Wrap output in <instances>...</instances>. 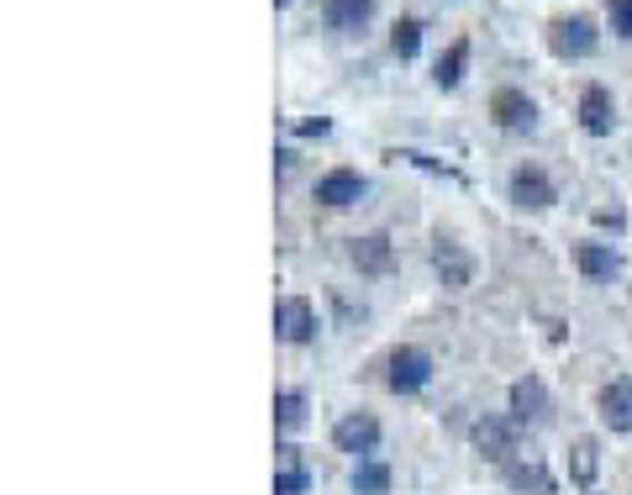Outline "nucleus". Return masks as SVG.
Wrapping results in <instances>:
<instances>
[{"instance_id":"f257e3e1","label":"nucleus","mask_w":632,"mask_h":495,"mask_svg":"<svg viewBox=\"0 0 632 495\" xmlns=\"http://www.w3.org/2000/svg\"><path fill=\"white\" fill-rule=\"evenodd\" d=\"M549 48L553 59L564 63H580V59H595V48H601V32H595V21L585 11H574V17H559L549 27Z\"/></svg>"},{"instance_id":"f03ea898","label":"nucleus","mask_w":632,"mask_h":495,"mask_svg":"<svg viewBox=\"0 0 632 495\" xmlns=\"http://www.w3.org/2000/svg\"><path fill=\"white\" fill-rule=\"evenodd\" d=\"M506 200H512L516 211H553L559 206V185L537 164H516L512 175H506Z\"/></svg>"},{"instance_id":"7ed1b4c3","label":"nucleus","mask_w":632,"mask_h":495,"mask_svg":"<svg viewBox=\"0 0 632 495\" xmlns=\"http://www.w3.org/2000/svg\"><path fill=\"white\" fill-rule=\"evenodd\" d=\"M491 117L501 132H512V138H533L537 132V100L527 96V90H495L491 96Z\"/></svg>"},{"instance_id":"20e7f679","label":"nucleus","mask_w":632,"mask_h":495,"mask_svg":"<svg viewBox=\"0 0 632 495\" xmlns=\"http://www.w3.org/2000/svg\"><path fill=\"white\" fill-rule=\"evenodd\" d=\"M474 269H480V264H474V254L458 238H437L433 242V275H437L443 290H470Z\"/></svg>"},{"instance_id":"39448f33","label":"nucleus","mask_w":632,"mask_h":495,"mask_svg":"<svg viewBox=\"0 0 632 495\" xmlns=\"http://www.w3.org/2000/svg\"><path fill=\"white\" fill-rule=\"evenodd\" d=\"M275 337L290 348H306L316 337V306L306 296H279L275 300Z\"/></svg>"},{"instance_id":"423d86ee","label":"nucleus","mask_w":632,"mask_h":495,"mask_svg":"<svg viewBox=\"0 0 632 495\" xmlns=\"http://www.w3.org/2000/svg\"><path fill=\"white\" fill-rule=\"evenodd\" d=\"M474 448L491 458V464H512V454H516V437H522V427H516L512 416H480L474 422Z\"/></svg>"},{"instance_id":"0eeeda50","label":"nucleus","mask_w":632,"mask_h":495,"mask_svg":"<svg viewBox=\"0 0 632 495\" xmlns=\"http://www.w3.org/2000/svg\"><path fill=\"white\" fill-rule=\"evenodd\" d=\"M553 416V396H549V385L537 375H522L512 385V422L516 427H543Z\"/></svg>"},{"instance_id":"6e6552de","label":"nucleus","mask_w":632,"mask_h":495,"mask_svg":"<svg viewBox=\"0 0 632 495\" xmlns=\"http://www.w3.org/2000/svg\"><path fill=\"white\" fill-rule=\"evenodd\" d=\"M333 443H337V454H354V458H369L379 448V422L369 412H348V416H337V427H333Z\"/></svg>"},{"instance_id":"1a4fd4ad","label":"nucleus","mask_w":632,"mask_h":495,"mask_svg":"<svg viewBox=\"0 0 632 495\" xmlns=\"http://www.w3.org/2000/svg\"><path fill=\"white\" fill-rule=\"evenodd\" d=\"M427 379H433V358L422 354V348H395L391 375H385V385H391L395 396H416Z\"/></svg>"},{"instance_id":"9d476101","label":"nucleus","mask_w":632,"mask_h":495,"mask_svg":"<svg viewBox=\"0 0 632 495\" xmlns=\"http://www.w3.org/2000/svg\"><path fill=\"white\" fill-rule=\"evenodd\" d=\"M364 196H369V179L358 175V169H327V175L316 179V200L327 211H343V206H354Z\"/></svg>"},{"instance_id":"9b49d317","label":"nucleus","mask_w":632,"mask_h":495,"mask_svg":"<svg viewBox=\"0 0 632 495\" xmlns=\"http://www.w3.org/2000/svg\"><path fill=\"white\" fill-rule=\"evenodd\" d=\"M595 412H601V427L616 437L632 433V375H616L606 390H601V400H595Z\"/></svg>"},{"instance_id":"f8f14e48","label":"nucleus","mask_w":632,"mask_h":495,"mask_svg":"<svg viewBox=\"0 0 632 495\" xmlns=\"http://www.w3.org/2000/svg\"><path fill=\"white\" fill-rule=\"evenodd\" d=\"M580 127H585L591 138H612L616 132V100L606 85H585V90H580Z\"/></svg>"},{"instance_id":"ddd939ff","label":"nucleus","mask_w":632,"mask_h":495,"mask_svg":"<svg viewBox=\"0 0 632 495\" xmlns=\"http://www.w3.org/2000/svg\"><path fill=\"white\" fill-rule=\"evenodd\" d=\"M574 264H580V275L591 279V285H612L622 275V254H616L612 242H580L574 248Z\"/></svg>"},{"instance_id":"4468645a","label":"nucleus","mask_w":632,"mask_h":495,"mask_svg":"<svg viewBox=\"0 0 632 495\" xmlns=\"http://www.w3.org/2000/svg\"><path fill=\"white\" fill-rule=\"evenodd\" d=\"M501 475H506V485L516 495H559V479L537 458H512V464H501Z\"/></svg>"},{"instance_id":"2eb2a0df","label":"nucleus","mask_w":632,"mask_h":495,"mask_svg":"<svg viewBox=\"0 0 632 495\" xmlns=\"http://www.w3.org/2000/svg\"><path fill=\"white\" fill-rule=\"evenodd\" d=\"M348 258H354L358 275H385V269H391V238H379V232L354 238L348 242Z\"/></svg>"},{"instance_id":"dca6fc26","label":"nucleus","mask_w":632,"mask_h":495,"mask_svg":"<svg viewBox=\"0 0 632 495\" xmlns=\"http://www.w3.org/2000/svg\"><path fill=\"white\" fill-rule=\"evenodd\" d=\"M375 17V0H322V21L333 27V32H354L364 21Z\"/></svg>"},{"instance_id":"f3484780","label":"nucleus","mask_w":632,"mask_h":495,"mask_svg":"<svg viewBox=\"0 0 632 495\" xmlns=\"http://www.w3.org/2000/svg\"><path fill=\"white\" fill-rule=\"evenodd\" d=\"M601 475V448H595V437H574L570 443V479L574 485H595Z\"/></svg>"},{"instance_id":"a211bd4d","label":"nucleus","mask_w":632,"mask_h":495,"mask_svg":"<svg viewBox=\"0 0 632 495\" xmlns=\"http://www.w3.org/2000/svg\"><path fill=\"white\" fill-rule=\"evenodd\" d=\"M464 69H470V42L458 38L454 48H448V53L437 59V69H433V85H437V90H458V85H464Z\"/></svg>"},{"instance_id":"6ab92c4d","label":"nucleus","mask_w":632,"mask_h":495,"mask_svg":"<svg viewBox=\"0 0 632 495\" xmlns=\"http://www.w3.org/2000/svg\"><path fill=\"white\" fill-rule=\"evenodd\" d=\"M306 416H312V400L300 396V390H279L275 396V427L279 433H300Z\"/></svg>"},{"instance_id":"aec40b11","label":"nucleus","mask_w":632,"mask_h":495,"mask_svg":"<svg viewBox=\"0 0 632 495\" xmlns=\"http://www.w3.org/2000/svg\"><path fill=\"white\" fill-rule=\"evenodd\" d=\"M354 495H391V464H379V458H358Z\"/></svg>"},{"instance_id":"412c9836","label":"nucleus","mask_w":632,"mask_h":495,"mask_svg":"<svg viewBox=\"0 0 632 495\" xmlns=\"http://www.w3.org/2000/svg\"><path fill=\"white\" fill-rule=\"evenodd\" d=\"M422 32H427V27H422L416 17L395 21V27H391V53H395V59H416V53H422Z\"/></svg>"},{"instance_id":"4be33fe9","label":"nucleus","mask_w":632,"mask_h":495,"mask_svg":"<svg viewBox=\"0 0 632 495\" xmlns=\"http://www.w3.org/2000/svg\"><path fill=\"white\" fill-rule=\"evenodd\" d=\"M306 491H312V469H306V464H279L275 495H306Z\"/></svg>"},{"instance_id":"5701e85b","label":"nucleus","mask_w":632,"mask_h":495,"mask_svg":"<svg viewBox=\"0 0 632 495\" xmlns=\"http://www.w3.org/2000/svg\"><path fill=\"white\" fill-rule=\"evenodd\" d=\"M616 38H632V0H612V11H606Z\"/></svg>"},{"instance_id":"b1692460","label":"nucleus","mask_w":632,"mask_h":495,"mask_svg":"<svg viewBox=\"0 0 632 495\" xmlns=\"http://www.w3.org/2000/svg\"><path fill=\"white\" fill-rule=\"evenodd\" d=\"M296 132H300V138H327V132H333V121H327V117H312V121H300Z\"/></svg>"},{"instance_id":"393cba45","label":"nucleus","mask_w":632,"mask_h":495,"mask_svg":"<svg viewBox=\"0 0 632 495\" xmlns=\"http://www.w3.org/2000/svg\"><path fill=\"white\" fill-rule=\"evenodd\" d=\"M595 221H601V227H612V232H622V211H595Z\"/></svg>"},{"instance_id":"a878e982","label":"nucleus","mask_w":632,"mask_h":495,"mask_svg":"<svg viewBox=\"0 0 632 495\" xmlns=\"http://www.w3.org/2000/svg\"><path fill=\"white\" fill-rule=\"evenodd\" d=\"M275 6H279V11H285V6H296V0H275Z\"/></svg>"}]
</instances>
